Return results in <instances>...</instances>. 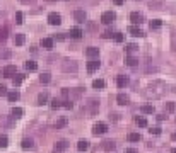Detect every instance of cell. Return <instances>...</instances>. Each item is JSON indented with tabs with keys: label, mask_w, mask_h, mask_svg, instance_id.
<instances>
[{
	"label": "cell",
	"mask_w": 176,
	"mask_h": 153,
	"mask_svg": "<svg viewBox=\"0 0 176 153\" xmlns=\"http://www.w3.org/2000/svg\"><path fill=\"white\" fill-rule=\"evenodd\" d=\"M115 41H116V43H123V34L121 33H115Z\"/></svg>",
	"instance_id": "obj_42"
},
{
	"label": "cell",
	"mask_w": 176,
	"mask_h": 153,
	"mask_svg": "<svg viewBox=\"0 0 176 153\" xmlns=\"http://www.w3.org/2000/svg\"><path fill=\"white\" fill-rule=\"evenodd\" d=\"M46 100H48V94L46 92H41V94L38 95V106H44Z\"/></svg>",
	"instance_id": "obj_20"
},
{
	"label": "cell",
	"mask_w": 176,
	"mask_h": 153,
	"mask_svg": "<svg viewBox=\"0 0 176 153\" xmlns=\"http://www.w3.org/2000/svg\"><path fill=\"white\" fill-rule=\"evenodd\" d=\"M113 2H115V5H121V4L125 2V0H113Z\"/></svg>",
	"instance_id": "obj_50"
},
{
	"label": "cell",
	"mask_w": 176,
	"mask_h": 153,
	"mask_svg": "<svg viewBox=\"0 0 176 153\" xmlns=\"http://www.w3.org/2000/svg\"><path fill=\"white\" fill-rule=\"evenodd\" d=\"M86 55H87L89 58H98V55H99V48H96V46H89L87 49H86Z\"/></svg>",
	"instance_id": "obj_9"
},
{
	"label": "cell",
	"mask_w": 176,
	"mask_h": 153,
	"mask_svg": "<svg viewBox=\"0 0 176 153\" xmlns=\"http://www.w3.org/2000/svg\"><path fill=\"white\" fill-rule=\"evenodd\" d=\"M116 84H118V87H120V88H125L127 85H128V76H125V75H118Z\"/></svg>",
	"instance_id": "obj_12"
},
{
	"label": "cell",
	"mask_w": 176,
	"mask_h": 153,
	"mask_svg": "<svg viewBox=\"0 0 176 153\" xmlns=\"http://www.w3.org/2000/svg\"><path fill=\"white\" fill-rule=\"evenodd\" d=\"M125 63H127L128 66H137V65H139V60H137V58H133V56H127Z\"/></svg>",
	"instance_id": "obj_26"
},
{
	"label": "cell",
	"mask_w": 176,
	"mask_h": 153,
	"mask_svg": "<svg viewBox=\"0 0 176 153\" xmlns=\"http://www.w3.org/2000/svg\"><path fill=\"white\" fill-rule=\"evenodd\" d=\"M24 41H26V36H24V34H15V37H14V44H15V46H22Z\"/></svg>",
	"instance_id": "obj_19"
},
{
	"label": "cell",
	"mask_w": 176,
	"mask_h": 153,
	"mask_svg": "<svg viewBox=\"0 0 176 153\" xmlns=\"http://www.w3.org/2000/svg\"><path fill=\"white\" fill-rule=\"evenodd\" d=\"M161 26H162V21H161V19H154V21H150L149 27H150V31H152V29H159Z\"/></svg>",
	"instance_id": "obj_23"
},
{
	"label": "cell",
	"mask_w": 176,
	"mask_h": 153,
	"mask_svg": "<svg viewBox=\"0 0 176 153\" xmlns=\"http://www.w3.org/2000/svg\"><path fill=\"white\" fill-rule=\"evenodd\" d=\"M7 145H9V138L7 136H0V148H7Z\"/></svg>",
	"instance_id": "obj_36"
},
{
	"label": "cell",
	"mask_w": 176,
	"mask_h": 153,
	"mask_svg": "<svg viewBox=\"0 0 176 153\" xmlns=\"http://www.w3.org/2000/svg\"><path fill=\"white\" fill-rule=\"evenodd\" d=\"M46 2H55V0H46Z\"/></svg>",
	"instance_id": "obj_55"
},
{
	"label": "cell",
	"mask_w": 176,
	"mask_h": 153,
	"mask_svg": "<svg viewBox=\"0 0 176 153\" xmlns=\"http://www.w3.org/2000/svg\"><path fill=\"white\" fill-rule=\"evenodd\" d=\"M57 39H58V41H63V39H65V36H63V34H58V36H57Z\"/></svg>",
	"instance_id": "obj_51"
},
{
	"label": "cell",
	"mask_w": 176,
	"mask_h": 153,
	"mask_svg": "<svg viewBox=\"0 0 176 153\" xmlns=\"http://www.w3.org/2000/svg\"><path fill=\"white\" fill-rule=\"evenodd\" d=\"M60 106H62V102H60L58 99H53L52 100V109H58Z\"/></svg>",
	"instance_id": "obj_39"
},
{
	"label": "cell",
	"mask_w": 176,
	"mask_h": 153,
	"mask_svg": "<svg viewBox=\"0 0 176 153\" xmlns=\"http://www.w3.org/2000/svg\"><path fill=\"white\" fill-rule=\"evenodd\" d=\"M41 46H43L44 49H53V39L52 37H43V39H41Z\"/></svg>",
	"instance_id": "obj_15"
},
{
	"label": "cell",
	"mask_w": 176,
	"mask_h": 153,
	"mask_svg": "<svg viewBox=\"0 0 176 153\" xmlns=\"http://www.w3.org/2000/svg\"><path fill=\"white\" fill-rule=\"evenodd\" d=\"M77 148L81 150V151H86V150L89 148V141L87 139H81V141H77Z\"/></svg>",
	"instance_id": "obj_25"
},
{
	"label": "cell",
	"mask_w": 176,
	"mask_h": 153,
	"mask_svg": "<svg viewBox=\"0 0 176 153\" xmlns=\"http://www.w3.org/2000/svg\"><path fill=\"white\" fill-rule=\"evenodd\" d=\"M21 146H22L24 150H31V148L34 146V141H33L31 138H24V139L21 141Z\"/></svg>",
	"instance_id": "obj_18"
},
{
	"label": "cell",
	"mask_w": 176,
	"mask_h": 153,
	"mask_svg": "<svg viewBox=\"0 0 176 153\" xmlns=\"http://www.w3.org/2000/svg\"><path fill=\"white\" fill-rule=\"evenodd\" d=\"M171 153H176V148H173V150H171Z\"/></svg>",
	"instance_id": "obj_53"
},
{
	"label": "cell",
	"mask_w": 176,
	"mask_h": 153,
	"mask_svg": "<svg viewBox=\"0 0 176 153\" xmlns=\"http://www.w3.org/2000/svg\"><path fill=\"white\" fill-rule=\"evenodd\" d=\"M73 19H75L77 22H86L87 14H86L84 10H75V12H73Z\"/></svg>",
	"instance_id": "obj_8"
},
{
	"label": "cell",
	"mask_w": 176,
	"mask_h": 153,
	"mask_svg": "<svg viewBox=\"0 0 176 153\" xmlns=\"http://www.w3.org/2000/svg\"><path fill=\"white\" fill-rule=\"evenodd\" d=\"M67 146H69V143H67V141H63V139H62V141H58V143L55 145V150H53V153H62L63 150L67 148Z\"/></svg>",
	"instance_id": "obj_16"
},
{
	"label": "cell",
	"mask_w": 176,
	"mask_h": 153,
	"mask_svg": "<svg viewBox=\"0 0 176 153\" xmlns=\"http://www.w3.org/2000/svg\"><path fill=\"white\" fill-rule=\"evenodd\" d=\"M65 109H72L73 107V104H72V100H63V104H62Z\"/></svg>",
	"instance_id": "obj_44"
},
{
	"label": "cell",
	"mask_w": 176,
	"mask_h": 153,
	"mask_svg": "<svg viewBox=\"0 0 176 153\" xmlns=\"http://www.w3.org/2000/svg\"><path fill=\"white\" fill-rule=\"evenodd\" d=\"M99 66H101V63H99L98 60H91V61H87V72L92 73V72H96Z\"/></svg>",
	"instance_id": "obj_10"
},
{
	"label": "cell",
	"mask_w": 176,
	"mask_h": 153,
	"mask_svg": "<svg viewBox=\"0 0 176 153\" xmlns=\"http://www.w3.org/2000/svg\"><path fill=\"white\" fill-rule=\"evenodd\" d=\"M150 131V135H161V128H152V129H149Z\"/></svg>",
	"instance_id": "obj_45"
},
{
	"label": "cell",
	"mask_w": 176,
	"mask_h": 153,
	"mask_svg": "<svg viewBox=\"0 0 176 153\" xmlns=\"http://www.w3.org/2000/svg\"><path fill=\"white\" fill-rule=\"evenodd\" d=\"M157 119H159V121H164V119H166V116H164V114H159Z\"/></svg>",
	"instance_id": "obj_52"
},
{
	"label": "cell",
	"mask_w": 176,
	"mask_h": 153,
	"mask_svg": "<svg viewBox=\"0 0 176 153\" xmlns=\"http://www.w3.org/2000/svg\"><path fill=\"white\" fill-rule=\"evenodd\" d=\"M10 114H12V117H21L22 114H24V111H22L21 107H14V109L10 111Z\"/></svg>",
	"instance_id": "obj_32"
},
{
	"label": "cell",
	"mask_w": 176,
	"mask_h": 153,
	"mask_svg": "<svg viewBox=\"0 0 176 153\" xmlns=\"http://www.w3.org/2000/svg\"><path fill=\"white\" fill-rule=\"evenodd\" d=\"M125 153H139V151H137L135 148H127V150H125Z\"/></svg>",
	"instance_id": "obj_48"
},
{
	"label": "cell",
	"mask_w": 176,
	"mask_h": 153,
	"mask_svg": "<svg viewBox=\"0 0 176 153\" xmlns=\"http://www.w3.org/2000/svg\"><path fill=\"white\" fill-rule=\"evenodd\" d=\"M24 76L26 75H22V73H17V75L12 78V82H14V85H21L22 84V80H24Z\"/></svg>",
	"instance_id": "obj_30"
},
{
	"label": "cell",
	"mask_w": 176,
	"mask_h": 153,
	"mask_svg": "<svg viewBox=\"0 0 176 153\" xmlns=\"http://www.w3.org/2000/svg\"><path fill=\"white\" fill-rule=\"evenodd\" d=\"M7 36H9V27H7V26H4V27L0 29V41H5V39H7Z\"/></svg>",
	"instance_id": "obj_27"
},
{
	"label": "cell",
	"mask_w": 176,
	"mask_h": 153,
	"mask_svg": "<svg viewBox=\"0 0 176 153\" xmlns=\"http://www.w3.org/2000/svg\"><path fill=\"white\" fill-rule=\"evenodd\" d=\"M115 19H116V14H115L113 10H108L101 15V22H103V24H111Z\"/></svg>",
	"instance_id": "obj_5"
},
{
	"label": "cell",
	"mask_w": 176,
	"mask_h": 153,
	"mask_svg": "<svg viewBox=\"0 0 176 153\" xmlns=\"http://www.w3.org/2000/svg\"><path fill=\"white\" fill-rule=\"evenodd\" d=\"M92 88H96V90H101V88H104V80H101V78H96V80L92 82Z\"/></svg>",
	"instance_id": "obj_22"
},
{
	"label": "cell",
	"mask_w": 176,
	"mask_h": 153,
	"mask_svg": "<svg viewBox=\"0 0 176 153\" xmlns=\"http://www.w3.org/2000/svg\"><path fill=\"white\" fill-rule=\"evenodd\" d=\"M48 22H50L52 26H58V24H62V15L57 14V12H52V14L48 15Z\"/></svg>",
	"instance_id": "obj_6"
},
{
	"label": "cell",
	"mask_w": 176,
	"mask_h": 153,
	"mask_svg": "<svg viewBox=\"0 0 176 153\" xmlns=\"http://www.w3.org/2000/svg\"><path fill=\"white\" fill-rule=\"evenodd\" d=\"M161 5H162V0H150L149 7L150 9H161Z\"/></svg>",
	"instance_id": "obj_34"
},
{
	"label": "cell",
	"mask_w": 176,
	"mask_h": 153,
	"mask_svg": "<svg viewBox=\"0 0 176 153\" xmlns=\"http://www.w3.org/2000/svg\"><path fill=\"white\" fill-rule=\"evenodd\" d=\"M22 12H15V24H22Z\"/></svg>",
	"instance_id": "obj_41"
},
{
	"label": "cell",
	"mask_w": 176,
	"mask_h": 153,
	"mask_svg": "<svg viewBox=\"0 0 176 153\" xmlns=\"http://www.w3.org/2000/svg\"><path fill=\"white\" fill-rule=\"evenodd\" d=\"M140 111H142L144 114H154L156 112L154 106H142V107H140Z\"/></svg>",
	"instance_id": "obj_29"
},
{
	"label": "cell",
	"mask_w": 176,
	"mask_h": 153,
	"mask_svg": "<svg viewBox=\"0 0 176 153\" xmlns=\"http://www.w3.org/2000/svg\"><path fill=\"white\" fill-rule=\"evenodd\" d=\"M115 141H104V148L106 150H115Z\"/></svg>",
	"instance_id": "obj_40"
},
{
	"label": "cell",
	"mask_w": 176,
	"mask_h": 153,
	"mask_svg": "<svg viewBox=\"0 0 176 153\" xmlns=\"http://www.w3.org/2000/svg\"><path fill=\"white\" fill-rule=\"evenodd\" d=\"M62 70L63 72H72V73H75L79 70V65H77V61H73V60H63L62 61Z\"/></svg>",
	"instance_id": "obj_2"
},
{
	"label": "cell",
	"mask_w": 176,
	"mask_h": 153,
	"mask_svg": "<svg viewBox=\"0 0 176 153\" xmlns=\"http://www.w3.org/2000/svg\"><path fill=\"white\" fill-rule=\"evenodd\" d=\"M5 94H7V87L0 84V95H5Z\"/></svg>",
	"instance_id": "obj_46"
},
{
	"label": "cell",
	"mask_w": 176,
	"mask_h": 153,
	"mask_svg": "<svg viewBox=\"0 0 176 153\" xmlns=\"http://www.w3.org/2000/svg\"><path fill=\"white\" fill-rule=\"evenodd\" d=\"M108 131V124L106 123H96L94 128H92V133L94 135H104Z\"/></svg>",
	"instance_id": "obj_4"
},
{
	"label": "cell",
	"mask_w": 176,
	"mask_h": 153,
	"mask_svg": "<svg viewBox=\"0 0 176 153\" xmlns=\"http://www.w3.org/2000/svg\"><path fill=\"white\" fill-rule=\"evenodd\" d=\"M24 66H26V70H29V72H34V70H38V63L33 61V60L26 61V63H24Z\"/></svg>",
	"instance_id": "obj_21"
},
{
	"label": "cell",
	"mask_w": 176,
	"mask_h": 153,
	"mask_svg": "<svg viewBox=\"0 0 176 153\" xmlns=\"http://www.w3.org/2000/svg\"><path fill=\"white\" fill-rule=\"evenodd\" d=\"M82 29L81 27H72V29H70V37H73V39H81L82 37Z\"/></svg>",
	"instance_id": "obj_13"
},
{
	"label": "cell",
	"mask_w": 176,
	"mask_h": 153,
	"mask_svg": "<svg viewBox=\"0 0 176 153\" xmlns=\"http://www.w3.org/2000/svg\"><path fill=\"white\" fill-rule=\"evenodd\" d=\"M111 36H115V34H113V33H111V31H106V33H104V34H103V37H104V39H110V37H111Z\"/></svg>",
	"instance_id": "obj_47"
},
{
	"label": "cell",
	"mask_w": 176,
	"mask_h": 153,
	"mask_svg": "<svg viewBox=\"0 0 176 153\" xmlns=\"http://www.w3.org/2000/svg\"><path fill=\"white\" fill-rule=\"evenodd\" d=\"M173 139H176V133H174V135H173Z\"/></svg>",
	"instance_id": "obj_54"
},
{
	"label": "cell",
	"mask_w": 176,
	"mask_h": 153,
	"mask_svg": "<svg viewBox=\"0 0 176 153\" xmlns=\"http://www.w3.org/2000/svg\"><path fill=\"white\" fill-rule=\"evenodd\" d=\"M127 138H128V141H140V138H142V136H140L139 133H130Z\"/></svg>",
	"instance_id": "obj_35"
},
{
	"label": "cell",
	"mask_w": 176,
	"mask_h": 153,
	"mask_svg": "<svg viewBox=\"0 0 176 153\" xmlns=\"http://www.w3.org/2000/svg\"><path fill=\"white\" fill-rule=\"evenodd\" d=\"M128 100H130V99H128V95H127V94H118L116 95V102L120 104V106H127Z\"/></svg>",
	"instance_id": "obj_14"
},
{
	"label": "cell",
	"mask_w": 176,
	"mask_h": 153,
	"mask_svg": "<svg viewBox=\"0 0 176 153\" xmlns=\"http://www.w3.org/2000/svg\"><path fill=\"white\" fill-rule=\"evenodd\" d=\"M0 58H5V60L10 58V51H9V49H2V51H0Z\"/></svg>",
	"instance_id": "obj_38"
},
{
	"label": "cell",
	"mask_w": 176,
	"mask_h": 153,
	"mask_svg": "<svg viewBox=\"0 0 176 153\" xmlns=\"http://www.w3.org/2000/svg\"><path fill=\"white\" fill-rule=\"evenodd\" d=\"M19 92L17 90H14V92H9L7 94V99H9V102H15V100H19Z\"/></svg>",
	"instance_id": "obj_24"
},
{
	"label": "cell",
	"mask_w": 176,
	"mask_h": 153,
	"mask_svg": "<svg viewBox=\"0 0 176 153\" xmlns=\"http://www.w3.org/2000/svg\"><path fill=\"white\" fill-rule=\"evenodd\" d=\"M128 33L132 34V36H135V37H142V36H144V31L139 29L137 26H130V27H128Z\"/></svg>",
	"instance_id": "obj_11"
},
{
	"label": "cell",
	"mask_w": 176,
	"mask_h": 153,
	"mask_svg": "<svg viewBox=\"0 0 176 153\" xmlns=\"http://www.w3.org/2000/svg\"><path fill=\"white\" fill-rule=\"evenodd\" d=\"M63 126H67V117H60L55 123V129H62Z\"/></svg>",
	"instance_id": "obj_28"
},
{
	"label": "cell",
	"mask_w": 176,
	"mask_h": 153,
	"mask_svg": "<svg viewBox=\"0 0 176 153\" xmlns=\"http://www.w3.org/2000/svg\"><path fill=\"white\" fill-rule=\"evenodd\" d=\"M50 80H52L50 73H41V75H40V82H41V84H50Z\"/></svg>",
	"instance_id": "obj_31"
},
{
	"label": "cell",
	"mask_w": 176,
	"mask_h": 153,
	"mask_svg": "<svg viewBox=\"0 0 176 153\" xmlns=\"http://www.w3.org/2000/svg\"><path fill=\"white\" fill-rule=\"evenodd\" d=\"M130 21H132V24H142L144 15L140 14V12H132V14H130Z\"/></svg>",
	"instance_id": "obj_7"
},
{
	"label": "cell",
	"mask_w": 176,
	"mask_h": 153,
	"mask_svg": "<svg viewBox=\"0 0 176 153\" xmlns=\"http://www.w3.org/2000/svg\"><path fill=\"white\" fill-rule=\"evenodd\" d=\"M2 75H4L5 78H14V76L17 75V68H15V65H7L4 70H2Z\"/></svg>",
	"instance_id": "obj_3"
},
{
	"label": "cell",
	"mask_w": 176,
	"mask_h": 153,
	"mask_svg": "<svg viewBox=\"0 0 176 153\" xmlns=\"http://www.w3.org/2000/svg\"><path fill=\"white\" fill-rule=\"evenodd\" d=\"M166 88H168V85H166L164 82L156 80V82H152V84L147 87L145 95H147V99H159V97H162V95H164Z\"/></svg>",
	"instance_id": "obj_1"
},
{
	"label": "cell",
	"mask_w": 176,
	"mask_h": 153,
	"mask_svg": "<svg viewBox=\"0 0 176 153\" xmlns=\"http://www.w3.org/2000/svg\"><path fill=\"white\" fill-rule=\"evenodd\" d=\"M135 123L139 124L140 128H145L147 126V119H145V117H142V116H137L135 117Z\"/></svg>",
	"instance_id": "obj_33"
},
{
	"label": "cell",
	"mask_w": 176,
	"mask_h": 153,
	"mask_svg": "<svg viewBox=\"0 0 176 153\" xmlns=\"http://www.w3.org/2000/svg\"><path fill=\"white\" fill-rule=\"evenodd\" d=\"M137 49H139L137 44H128V46H127V51H128V53H133V51H137Z\"/></svg>",
	"instance_id": "obj_43"
},
{
	"label": "cell",
	"mask_w": 176,
	"mask_h": 153,
	"mask_svg": "<svg viewBox=\"0 0 176 153\" xmlns=\"http://www.w3.org/2000/svg\"><path fill=\"white\" fill-rule=\"evenodd\" d=\"M12 116H0V126H5V128H10L12 126Z\"/></svg>",
	"instance_id": "obj_17"
},
{
	"label": "cell",
	"mask_w": 176,
	"mask_h": 153,
	"mask_svg": "<svg viewBox=\"0 0 176 153\" xmlns=\"http://www.w3.org/2000/svg\"><path fill=\"white\" fill-rule=\"evenodd\" d=\"M164 109L168 111V112H173V111L176 109V106L173 104V102H166V104H164Z\"/></svg>",
	"instance_id": "obj_37"
},
{
	"label": "cell",
	"mask_w": 176,
	"mask_h": 153,
	"mask_svg": "<svg viewBox=\"0 0 176 153\" xmlns=\"http://www.w3.org/2000/svg\"><path fill=\"white\" fill-rule=\"evenodd\" d=\"M21 2H22V4H26V5H29V4H33L34 0H21Z\"/></svg>",
	"instance_id": "obj_49"
}]
</instances>
